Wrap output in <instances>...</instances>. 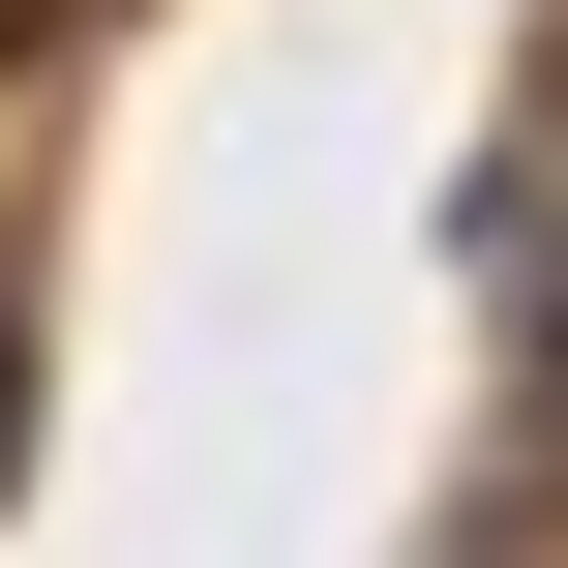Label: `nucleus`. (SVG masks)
<instances>
[{
  "instance_id": "1",
  "label": "nucleus",
  "mask_w": 568,
  "mask_h": 568,
  "mask_svg": "<svg viewBox=\"0 0 568 568\" xmlns=\"http://www.w3.org/2000/svg\"><path fill=\"white\" fill-rule=\"evenodd\" d=\"M0 30H30V0H0Z\"/></svg>"
}]
</instances>
